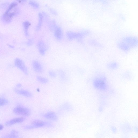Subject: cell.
<instances>
[{
    "mask_svg": "<svg viewBox=\"0 0 138 138\" xmlns=\"http://www.w3.org/2000/svg\"><path fill=\"white\" fill-rule=\"evenodd\" d=\"M136 38L133 37H127L124 39L119 43V47L125 51H128L130 49L136 45Z\"/></svg>",
    "mask_w": 138,
    "mask_h": 138,
    "instance_id": "obj_1",
    "label": "cell"
},
{
    "mask_svg": "<svg viewBox=\"0 0 138 138\" xmlns=\"http://www.w3.org/2000/svg\"><path fill=\"white\" fill-rule=\"evenodd\" d=\"M52 126L53 125L51 123L39 119H36L33 121L31 125L26 126L25 128L26 129L30 130L43 127H50Z\"/></svg>",
    "mask_w": 138,
    "mask_h": 138,
    "instance_id": "obj_2",
    "label": "cell"
},
{
    "mask_svg": "<svg viewBox=\"0 0 138 138\" xmlns=\"http://www.w3.org/2000/svg\"><path fill=\"white\" fill-rule=\"evenodd\" d=\"M87 31H84L78 32L69 31L67 33V35L68 39L72 40L75 39H81L87 34Z\"/></svg>",
    "mask_w": 138,
    "mask_h": 138,
    "instance_id": "obj_3",
    "label": "cell"
},
{
    "mask_svg": "<svg viewBox=\"0 0 138 138\" xmlns=\"http://www.w3.org/2000/svg\"><path fill=\"white\" fill-rule=\"evenodd\" d=\"M13 112L16 115L24 116H29L31 114V110L29 109L21 107H15L13 110Z\"/></svg>",
    "mask_w": 138,
    "mask_h": 138,
    "instance_id": "obj_4",
    "label": "cell"
},
{
    "mask_svg": "<svg viewBox=\"0 0 138 138\" xmlns=\"http://www.w3.org/2000/svg\"><path fill=\"white\" fill-rule=\"evenodd\" d=\"M16 67L20 69L25 75L28 74V70L25 63L22 60L19 58H16L15 60Z\"/></svg>",
    "mask_w": 138,
    "mask_h": 138,
    "instance_id": "obj_5",
    "label": "cell"
},
{
    "mask_svg": "<svg viewBox=\"0 0 138 138\" xmlns=\"http://www.w3.org/2000/svg\"><path fill=\"white\" fill-rule=\"evenodd\" d=\"M42 116L45 118L53 121H57L58 119L57 114L53 112H48L43 114Z\"/></svg>",
    "mask_w": 138,
    "mask_h": 138,
    "instance_id": "obj_6",
    "label": "cell"
},
{
    "mask_svg": "<svg viewBox=\"0 0 138 138\" xmlns=\"http://www.w3.org/2000/svg\"><path fill=\"white\" fill-rule=\"evenodd\" d=\"M32 66L34 70L37 73L43 72V68L41 63L37 60H34L33 62Z\"/></svg>",
    "mask_w": 138,
    "mask_h": 138,
    "instance_id": "obj_7",
    "label": "cell"
},
{
    "mask_svg": "<svg viewBox=\"0 0 138 138\" xmlns=\"http://www.w3.org/2000/svg\"><path fill=\"white\" fill-rule=\"evenodd\" d=\"M25 120V118L23 117H19L14 118L8 121L5 123L7 126H10L16 124L22 123Z\"/></svg>",
    "mask_w": 138,
    "mask_h": 138,
    "instance_id": "obj_8",
    "label": "cell"
},
{
    "mask_svg": "<svg viewBox=\"0 0 138 138\" xmlns=\"http://www.w3.org/2000/svg\"><path fill=\"white\" fill-rule=\"evenodd\" d=\"M95 87L100 90H105L106 87L105 83L104 80L97 79L95 80L94 82Z\"/></svg>",
    "mask_w": 138,
    "mask_h": 138,
    "instance_id": "obj_9",
    "label": "cell"
},
{
    "mask_svg": "<svg viewBox=\"0 0 138 138\" xmlns=\"http://www.w3.org/2000/svg\"><path fill=\"white\" fill-rule=\"evenodd\" d=\"M38 47L40 54L44 56L45 54L47 47L44 42L42 41H39L38 43Z\"/></svg>",
    "mask_w": 138,
    "mask_h": 138,
    "instance_id": "obj_10",
    "label": "cell"
},
{
    "mask_svg": "<svg viewBox=\"0 0 138 138\" xmlns=\"http://www.w3.org/2000/svg\"><path fill=\"white\" fill-rule=\"evenodd\" d=\"M54 31V36L57 39L59 40H61L63 37V32L61 28L57 26Z\"/></svg>",
    "mask_w": 138,
    "mask_h": 138,
    "instance_id": "obj_11",
    "label": "cell"
},
{
    "mask_svg": "<svg viewBox=\"0 0 138 138\" xmlns=\"http://www.w3.org/2000/svg\"><path fill=\"white\" fill-rule=\"evenodd\" d=\"M15 91L18 94L27 98H30L32 96L30 92L26 90L16 89Z\"/></svg>",
    "mask_w": 138,
    "mask_h": 138,
    "instance_id": "obj_12",
    "label": "cell"
},
{
    "mask_svg": "<svg viewBox=\"0 0 138 138\" xmlns=\"http://www.w3.org/2000/svg\"><path fill=\"white\" fill-rule=\"evenodd\" d=\"M23 26L24 29L25 34L26 36L29 35L28 30L31 24L28 21H25L23 23Z\"/></svg>",
    "mask_w": 138,
    "mask_h": 138,
    "instance_id": "obj_13",
    "label": "cell"
},
{
    "mask_svg": "<svg viewBox=\"0 0 138 138\" xmlns=\"http://www.w3.org/2000/svg\"><path fill=\"white\" fill-rule=\"evenodd\" d=\"M43 19V16L41 13L38 14V23L36 27V30L37 31L39 30L41 27Z\"/></svg>",
    "mask_w": 138,
    "mask_h": 138,
    "instance_id": "obj_14",
    "label": "cell"
},
{
    "mask_svg": "<svg viewBox=\"0 0 138 138\" xmlns=\"http://www.w3.org/2000/svg\"><path fill=\"white\" fill-rule=\"evenodd\" d=\"M36 79L38 82L43 84H47L48 82V80L47 78L41 76H37Z\"/></svg>",
    "mask_w": 138,
    "mask_h": 138,
    "instance_id": "obj_15",
    "label": "cell"
},
{
    "mask_svg": "<svg viewBox=\"0 0 138 138\" xmlns=\"http://www.w3.org/2000/svg\"><path fill=\"white\" fill-rule=\"evenodd\" d=\"M9 102L7 99L4 98H0V106H3L8 104Z\"/></svg>",
    "mask_w": 138,
    "mask_h": 138,
    "instance_id": "obj_16",
    "label": "cell"
},
{
    "mask_svg": "<svg viewBox=\"0 0 138 138\" xmlns=\"http://www.w3.org/2000/svg\"><path fill=\"white\" fill-rule=\"evenodd\" d=\"M59 73L60 79L62 81H65L67 79V76L65 72L62 70H61L60 71Z\"/></svg>",
    "mask_w": 138,
    "mask_h": 138,
    "instance_id": "obj_17",
    "label": "cell"
},
{
    "mask_svg": "<svg viewBox=\"0 0 138 138\" xmlns=\"http://www.w3.org/2000/svg\"><path fill=\"white\" fill-rule=\"evenodd\" d=\"M17 4L16 2H13L12 3L10 4L8 8L5 12H9L11 10H12L14 7L17 6Z\"/></svg>",
    "mask_w": 138,
    "mask_h": 138,
    "instance_id": "obj_18",
    "label": "cell"
},
{
    "mask_svg": "<svg viewBox=\"0 0 138 138\" xmlns=\"http://www.w3.org/2000/svg\"><path fill=\"white\" fill-rule=\"evenodd\" d=\"M18 137V135H15L10 133L9 134L2 136L0 138H17Z\"/></svg>",
    "mask_w": 138,
    "mask_h": 138,
    "instance_id": "obj_19",
    "label": "cell"
},
{
    "mask_svg": "<svg viewBox=\"0 0 138 138\" xmlns=\"http://www.w3.org/2000/svg\"><path fill=\"white\" fill-rule=\"evenodd\" d=\"M29 4L31 6L35 8H38L39 7V5L35 1H31L29 2Z\"/></svg>",
    "mask_w": 138,
    "mask_h": 138,
    "instance_id": "obj_20",
    "label": "cell"
},
{
    "mask_svg": "<svg viewBox=\"0 0 138 138\" xmlns=\"http://www.w3.org/2000/svg\"><path fill=\"white\" fill-rule=\"evenodd\" d=\"M49 76L52 78H55L57 76V74L56 72L53 70H50L48 72Z\"/></svg>",
    "mask_w": 138,
    "mask_h": 138,
    "instance_id": "obj_21",
    "label": "cell"
},
{
    "mask_svg": "<svg viewBox=\"0 0 138 138\" xmlns=\"http://www.w3.org/2000/svg\"><path fill=\"white\" fill-rule=\"evenodd\" d=\"M34 40L32 39H31L29 40L27 42V44L29 46L32 45L34 43Z\"/></svg>",
    "mask_w": 138,
    "mask_h": 138,
    "instance_id": "obj_22",
    "label": "cell"
},
{
    "mask_svg": "<svg viewBox=\"0 0 138 138\" xmlns=\"http://www.w3.org/2000/svg\"><path fill=\"white\" fill-rule=\"evenodd\" d=\"M50 11L54 15H57L58 14V13L57 12V11L54 9L50 8L49 9Z\"/></svg>",
    "mask_w": 138,
    "mask_h": 138,
    "instance_id": "obj_23",
    "label": "cell"
},
{
    "mask_svg": "<svg viewBox=\"0 0 138 138\" xmlns=\"http://www.w3.org/2000/svg\"><path fill=\"white\" fill-rule=\"evenodd\" d=\"M10 133L13 135H18L19 132L15 130H13L11 131Z\"/></svg>",
    "mask_w": 138,
    "mask_h": 138,
    "instance_id": "obj_24",
    "label": "cell"
},
{
    "mask_svg": "<svg viewBox=\"0 0 138 138\" xmlns=\"http://www.w3.org/2000/svg\"><path fill=\"white\" fill-rule=\"evenodd\" d=\"M117 66V65L116 63H112L110 65V67H111L112 68H115Z\"/></svg>",
    "mask_w": 138,
    "mask_h": 138,
    "instance_id": "obj_25",
    "label": "cell"
},
{
    "mask_svg": "<svg viewBox=\"0 0 138 138\" xmlns=\"http://www.w3.org/2000/svg\"><path fill=\"white\" fill-rule=\"evenodd\" d=\"M4 126L2 124H0V131L2 130L3 129Z\"/></svg>",
    "mask_w": 138,
    "mask_h": 138,
    "instance_id": "obj_26",
    "label": "cell"
},
{
    "mask_svg": "<svg viewBox=\"0 0 138 138\" xmlns=\"http://www.w3.org/2000/svg\"><path fill=\"white\" fill-rule=\"evenodd\" d=\"M16 87H20L22 86V85L21 84H19L16 85Z\"/></svg>",
    "mask_w": 138,
    "mask_h": 138,
    "instance_id": "obj_27",
    "label": "cell"
},
{
    "mask_svg": "<svg viewBox=\"0 0 138 138\" xmlns=\"http://www.w3.org/2000/svg\"><path fill=\"white\" fill-rule=\"evenodd\" d=\"M9 46L11 48H14L13 47V46H12V45H9Z\"/></svg>",
    "mask_w": 138,
    "mask_h": 138,
    "instance_id": "obj_28",
    "label": "cell"
}]
</instances>
